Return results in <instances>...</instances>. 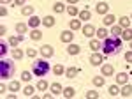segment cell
I'll use <instances>...</instances> for the list:
<instances>
[{"instance_id":"cell-1","label":"cell","mask_w":132,"mask_h":99,"mask_svg":"<svg viewBox=\"0 0 132 99\" xmlns=\"http://www.w3.org/2000/svg\"><path fill=\"white\" fill-rule=\"evenodd\" d=\"M120 48H122V37H116V36L106 37V39H104V43H102L104 55H114V53H116Z\"/></svg>"},{"instance_id":"cell-2","label":"cell","mask_w":132,"mask_h":99,"mask_svg":"<svg viewBox=\"0 0 132 99\" xmlns=\"http://www.w3.org/2000/svg\"><path fill=\"white\" fill-rule=\"evenodd\" d=\"M51 71V66L46 62V60H35L34 64H32V73L37 76V78H42V76H46L48 73Z\"/></svg>"},{"instance_id":"cell-3","label":"cell","mask_w":132,"mask_h":99,"mask_svg":"<svg viewBox=\"0 0 132 99\" xmlns=\"http://www.w3.org/2000/svg\"><path fill=\"white\" fill-rule=\"evenodd\" d=\"M14 74V64L9 62V60H2L0 62V78L7 80Z\"/></svg>"},{"instance_id":"cell-4","label":"cell","mask_w":132,"mask_h":99,"mask_svg":"<svg viewBox=\"0 0 132 99\" xmlns=\"http://www.w3.org/2000/svg\"><path fill=\"white\" fill-rule=\"evenodd\" d=\"M90 62H92V66H101L102 62H104V55H101V53H92L90 55Z\"/></svg>"},{"instance_id":"cell-5","label":"cell","mask_w":132,"mask_h":99,"mask_svg":"<svg viewBox=\"0 0 132 99\" xmlns=\"http://www.w3.org/2000/svg\"><path fill=\"white\" fill-rule=\"evenodd\" d=\"M74 39V34H72V30H63L60 34V41L62 43H72Z\"/></svg>"},{"instance_id":"cell-6","label":"cell","mask_w":132,"mask_h":99,"mask_svg":"<svg viewBox=\"0 0 132 99\" xmlns=\"http://www.w3.org/2000/svg\"><path fill=\"white\" fill-rule=\"evenodd\" d=\"M95 34H97V30H95V27H93V25L86 23V25L83 27V36H86V37H92V36H95Z\"/></svg>"},{"instance_id":"cell-7","label":"cell","mask_w":132,"mask_h":99,"mask_svg":"<svg viewBox=\"0 0 132 99\" xmlns=\"http://www.w3.org/2000/svg\"><path fill=\"white\" fill-rule=\"evenodd\" d=\"M95 12H99V14H108V12H109V5H108L106 2H99V4L95 5Z\"/></svg>"},{"instance_id":"cell-8","label":"cell","mask_w":132,"mask_h":99,"mask_svg":"<svg viewBox=\"0 0 132 99\" xmlns=\"http://www.w3.org/2000/svg\"><path fill=\"white\" fill-rule=\"evenodd\" d=\"M53 53H55V50H53V46H50V44H44V46L41 48V55L46 57V59L53 57Z\"/></svg>"},{"instance_id":"cell-9","label":"cell","mask_w":132,"mask_h":99,"mask_svg":"<svg viewBox=\"0 0 132 99\" xmlns=\"http://www.w3.org/2000/svg\"><path fill=\"white\" fill-rule=\"evenodd\" d=\"M79 73H81L79 67H67V69H65V76H67V78H76Z\"/></svg>"},{"instance_id":"cell-10","label":"cell","mask_w":132,"mask_h":99,"mask_svg":"<svg viewBox=\"0 0 132 99\" xmlns=\"http://www.w3.org/2000/svg\"><path fill=\"white\" fill-rule=\"evenodd\" d=\"M114 21H116L114 14H104V20H102L104 27H113V23H114Z\"/></svg>"},{"instance_id":"cell-11","label":"cell","mask_w":132,"mask_h":99,"mask_svg":"<svg viewBox=\"0 0 132 99\" xmlns=\"http://www.w3.org/2000/svg\"><path fill=\"white\" fill-rule=\"evenodd\" d=\"M23 39H25L23 34H20V36H11V37H9V44H11V46H18Z\"/></svg>"},{"instance_id":"cell-12","label":"cell","mask_w":132,"mask_h":99,"mask_svg":"<svg viewBox=\"0 0 132 99\" xmlns=\"http://www.w3.org/2000/svg\"><path fill=\"white\" fill-rule=\"evenodd\" d=\"M113 73H114V67L111 64H102V74L104 76H111Z\"/></svg>"},{"instance_id":"cell-13","label":"cell","mask_w":132,"mask_h":99,"mask_svg":"<svg viewBox=\"0 0 132 99\" xmlns=\"http://www.w3.org/2000/svg\"><path fill=\"white\" fill-rule=\"evenodd\" d=\"M127 81H129L127 73H118V74H116V83H118V85H125Z\"/></svg>"},{"instance_id":"cell-14","label":"cell","mask_w":132,"mask_h":99,"mask_svg":"<svg viewBox=\"0 0 132 99\" xmlns=\"http://www.w3.org/2000/svg\"><path fill=\"white\" fill-rule=\"evenodd\" d=\"M28 27L30 25H27V23H16V32L18 34H27L28 32Z\"/></svg>"},{"instance_id":"cell-15","label":"cell","mask_w":132,"mask_h":99,"mask_svg":"<svg viewBox=\"0 0 132 99\" xmlns=\"http://www.w3.org/2000/svg\"><path fill=\"white\" fill-rule=\"evenodd\" d=\"M51 92H53V96H56V94H62L63 92V87H62L60 83H51Z\"/></svg>"},{"instance_id":"cell-16","label":"cell","mask_w":132,"mask_h":99,"mask_svg":"<svg viewBox=\"0 0 132 99\" xmlns=\"http://www.w3.org/2000/svg\"><path fill=\"white\" fill-rule=\"evenodd\" d=\"M62 96H63V97L67 99H71V97H74V96H76V90L72 89V87H67V89H63V92H62Z\"/></svg>"},{"instance_id":"cell-17","label":"cell","mask_w":132,"mask_h":99,"mask_svg":"<svg viewBox=\"0 0 132 99\" xmlns=\"http://www.w3.org/2000/svg\"><path fill=\"white\" fill-rule=\"evenodd\" d=\"M30 39L32 41H41L42 39V32H41V30H37V29H34L30 32Z\"/></svg>"},{"instance_id":"cell-18","label":"cell","mask_w":132,"mask_h":99,"mask_svg":"<svg viewBox=\"0 0 132 99\" xmlns=\"http://www.w3.org/2000/svg\"><path fill=\"white\" fill-rule=\"evenodd\" d=\"M92 18V12L88 9H83V11H79V20L81 21H88Z\"/></svg>"},{"instance_id":"cell-19","label":"cell","mask_w":132,"mask_h":99,"mask_svg":"<svg viewBox=\"0 0 132 99\" xmlns=\"http://www.w3.org/2000/svg\"><path fill=\"white\" fill-rule=\"evenodd\" d=\"M53 73H55L56 76H60V74H65V67H63L62 64H55V66H53Z\"/></svg>"},{"instance_id":"cell-20","label":"cell","mask_w":132,"mask_h":99,"mask_svg":"<svg viewBox=\"0 0 132 99\" xmlns=\"http://www.w3.org/2000/svg\"><path fill=\"white\" fill-rule=\"evenodd\" d=\"M42 25L51 29V27L55 25V18H53V16H44V18H42Z\"/></svg>"},{"instance_id":"cell-21","label":"cell","mask_w":132,"mask_h":99,"mask_svg":"<svg viewBox=\"0 0 132 99\" xmlns=\"http://www.w3.org/2000/svg\"><path fill=\"white\" fill-rule=\"evenodd\" d=\"M41 23H42V20H39L37 16H30V21H28V25H30L32 29H37Z\"/></svg>"},{"instance_id":"cell-22","label":"cell","mask_w":132,"mask_h":99,"mask_svg":"<svg viewBox=\"0 0 132 99\" xmlns=\"http://www.w3.org/2000/svg\"><path fill=\"white\" fill-rule=\"evenodd\" d=\"M130 18H127V16H122L120 20H118V23H120V27H123V29H129L130 27Z\"/></svg>"},{"instance_id":"cell-23","label":"cell","mask_w":132,"mask_h":99,"mask_svg":"<svg viewBox=\"0 0 132 99\" xmlns=\"http://www.w3.org/2000/svg\"><path fill=\"white\" fill-rule=\"evenodd\" d=\"M120 94H122L123 97H129V96H132V87L125 83V85H123V89L120 90Z\"/></svg>"},{"instance_id":"cell-24","label":"cell","mask_w":132,"mask_h":99,"mask_svg":"<svg viewBox=\"0 0 132 99\" xmlns=\"http://www.w3.org/2000/svg\"><path fill=\"white\" fill-rule=\"evenodd\" d=\"M21 14H23V16H34V7H30V5L21 7Z\"/></svg>"},{"instance_id":"cell-25","label":"cell","mask_w":132,"mask_h":99,"mask_svg":"<svg viewBox=\"0 0 132 99\" xmlns=\"http://www.w3.org/2000/svg\"><path fill=\"white\" fill-rule=\"evenodd\" d=\"M104 83H106L104 74H102V76H95V78H93V85H95V87H104Z\"/></svg>"},{"instance_id":"cell-26","label":"cell","mask_w":132,"mask_h":99,"mask_svg":"<svg viewBox=\"0 0 132 99\" xmlns=\"http://www.w3.org/2000/svg\"><path fill=\"white\" fill-rule=\"evenodd\" d=\"M122 39L123 41H132V29H123Z\"/></svg>"},{"instance_id":"cell-27","label":"cell","mask_w":132,"mask_h":99,"mask_svg":"<svg viewBox=\"0 0 132 99\" xmlns=\"http://www.w3.org/2000/svg\"><path fill=\"white\" fill-rule=\"evenodd\" d=\"M79 46L78 44H69V48H67V51H69V55H78L79 53Z\"/></svg>"},{"instance_id":"cell-28","label":"cell","mask_w":132,"mask_h":99,"mask_svg":"<svg viewBox=\"0 0 132 99\" xmlns=\"http://www.w3.org/2000/svg\"><path fill=\"white\" fill-rule=\"evenodd\" d=\"M111 34H113V36H122V34H123V27H120V25L111 27Z\"/></svg>"},{"instance_id":"cell-29","label":"cell","mask_w":132,"mask_h":99,"mask_svg":"<svg viewBox=\"0 0 132 99\" xmlns=\"http://www.w3.org/2000/svg\"><path fill=\"white\" fill-rule=\"evenodd\" d=\"M71 30H79L81 29V20H71Z\"/></svg>"},{"instance_id":"cell-30","label":"cell","mask_w":132,"mask_h":99,"mask_svg":"<svg viewBox=\"0 0 132 99\" xmlns=\"http://www.w3.org/2000/svg\"><path fill=\"white\" fill-rule=\"evenodd\" d=\"M20 89H21L20 81H11V83H9V90H11V92H18Z\"/></svg>"},{"instance_id":"cell-31","label":"cell","mask_w":132,"mask_h":99,"mask_svg":"<svg viewBox=\"0 0 132 99\" xmlns=\"http://www.w3.org/2000/svg\"><path fill=\"white\" fill-rule=\"evenodd\" d=\"M46 89H48V81H46V80H39V83H37V90H39V92H44Z\"/></svg>"},{"instance_id":"cell-32","label":"cell","mask_w":132,"mask_h":99,"mask_svg":"<svg viewBox=\"0 0 132 99\" xmlns=\"http://www.w3.org/2000/svg\"><path fill=\"white\" fill-rule=\"evenodd\" d=\"M53 11H55V12H58V14H60V12H63V11H65V5H63V4H62V2H56V4H55V5H53Z\"/></svg>"},{"instance_id":"cell-33","label":"cell","mask_w":132,"mask_h":99,"mask_svg":"<svg viewBox=\"0 0 132 99\" xmlns=\"http://www.w3.org/2000/svg\"><path fill=\"white\" fill-rule=\"evenodd\" d=\"M118 94H120L118 85H111V87H109V96H113V97H114V96H118Z\"/></svg>"},{"instance_id":"cell-34","label":"cell","mask_w":132,"mask_h":99,"mask_svg":"<svg viewBox=\"0 0 132 99\" xmlns=\"http://www.w3.org/2000/svg\"><path fill=\"white\" fill-rule=\"evenodd\" d=\"M32 74H34V73L23 71V73H21V80H23V81H30V80H32Z\"/></svg>"},{"instance_id":"cell-35","label":"cell","mask_w":132,"mask_h":99,"mask_svg":"<svg viewBox=\"0 0 132 99\" xmlns=\"http://www.w3.org/2000/svg\"><path fill=\"white\" fill-rule=\"evenodd\" d=\"M97 36H99L101 39H106V37H108V30L104 29V27H102V29H97Z\"/></svg>"},{"instance_id":"cell-36","label":"cell","mask_w":132,"mask_h":99,"mask_svg":"<svg viewBox=\"0 0 132 99\" xmlns=\"http://www.w3.org/2000/svg\"><path fill=\"white\" fill-rule=\"evenodd\" d=\"M12 57H14V59L16 60H20V59H23V51H21V50H12Z\"/></svg>"},{"instance_id":"cell-37","label":"cell","mask_w":132,"mask_h":99,"mask_svg":"<svg viewBox=\"0 0 132 99\" xmlns=\"http://www.w3.org/2000/svg\"><path fill=\"white\" fill-rule=\"evenodd\" d=\"M23 94H25L27 97H32V96H34V87H30V85H28V87H25Z\"/></svg>"},{"instance_id":"cell-38","label":"cell","mask_w":132,"mask_h":99,"mask_svg":"<svg viewBox=\"0 0 132 99\" xmlns=\"http://www.w3.org/2000/svg\"><path fill=\"white\" fill-rule=\"evenodd\" d=\"M27 57H30V59H35V57H37V50L28 48V50H27Z\"/></svg>"},{"instance_id":"cell-39","label":"cell","mask_w":132,"mask_h":99,"mask_svg":"<svg viewBox=\"0 0 132 99\" xmlns=\"http://www.w3.org/2000/svg\"><path fill=\"white\" fill-rule=\"evenodd\" d=\"M90 48L97 51V50L101 48V43H99V41H95V39H92V41H90Z\"/></svg>"},{"instance_id":"cell-40","label":"cell","mask_w":132,"mask_h":99,"mask_svg":"<svg viewBox=\"0 0 132 99\" xmlns=\"http://www.w3.org/2000/svg\"><path fill=\"white\" fill-rule=\"evenodd\" d=\"M67 12H69L71 16H78V14H79V9H78V7H67Z\"/></svg>"},{"instance_id":"cell-41","label":"cell","mask_w":132,"mask_h":99,"mask_svg":"<svg viewBox=\"0 0 132 99\" xmlns=\"http://www.w3.org/2000/svg\"><path fill=\"white\" fill-rule=\"evenodd\" d=\"M86 97H88V99H97V97H99V92L90 90V92H86Z\"/></svg>"},{"instance_id":"cell-42","label":"cell","mask_w":132,"mask_h":99,"mask_svg":"<svg viewBox=\"0 0 132 99\" xmlns=\"http://www.w3.org/2000/svg\"><path fill=\"white\" fill-rule=\"evenodd\" d=\"M0 53H2V55H5V53H7V44H5V43H2V44H0Z\"/></svg>"},{"instance_id":"cell-43","label":"cell","mask_w":132,"mask_h":99,"mask_svg":"<svg viewBox=\"0 0 132 99\" xmlns=\"http://www.w3.org/2000/svg\"><path fill=\"white\" fill-rule=\"evenodd\" d=\"M125 60H127L129 64H132V50H130V51H127V53H125Z\"/></svg>"},{"instance_id":"cell-44","label":"cell","mask_w":132,"mask_h":99,"mask_svg":"<svg viewBox=\"0 0 132 99\" xmlns=\"http://www.w3.org/2000/svg\"><path fill=\"white\" fill-rule=\"evenodd\" d=\"M14 4L20 5V7H23V5H25V0H14Z\"/></svg>"},{"instance_id":"cell-45","label":"cell","mask_w":132,"mask_h":99,"mask_svg":"<svg viewBox=\"0 0 132 99\" xmlns=\"http://www.w3.org/2000/svg\"><path fill=\"white\" fill-rule=\"evenodd\" d=\"M5 32H7V29H5V25H2V27H0V34H2V36H5Z\"/></svg>"},{"instance_id":"cell-46","label":"cell","mask_w":132,"mask_h":99,"mask_svg":"<svg viewBox=\"0 0 132 99\" xmlns=\"http://www.w3.org/2000/svg\"><path fill=\"white\" fill-rule=\"evenodd\" d=\"M0 14H2V16H7V9H5V7H2V9H0Z\"/></svg>"},{"instance_id":"cell-47","label":"cell","mask_w":132,"mask_h":99,"mask_svg":"<svg viewBox=\"0 0 132 99\" xmlns=\"http://www.w3.org/2000/svg\"><path fill=\"white\" fill-rule=\"evenodd\" d=\"M67 2H69V4H78L79 0H67Z\"/></svg>"},{"instance_id":"cell-48","label":"cell","mask_w":132,"mask_h":99,"mask_svg":"<svg viewBox=\"0 0 132 99\" xmlns=\"http://www.w3.org/2000/svg\"><path fill=\"white\" fill-rule=\"evenodd\" d=\"M11 0H2V4H9Z\"/></svg>"},{"instance_id":"cell-49","label":"cell","mask_w":132,"mask_h":99,"mask_svg":"<svg viewBox=\"0 0 132 99\" xmlns=\"http://www.w3.org/2000/svg\"><path fill=\"white\" fill-rule=\"evenodd\" d=\"M130 50H132V41H130Z\"/></svg>"},{"instance_id":"cell-50","label":"cell","mask_w":132,"mask_h":99,"mask_svg":"<svg viewBox=\"0 0 132 99\" xmlns=\"http://www.w3.org/2000/svg\"><path fill=\"white\" fill-rule=\"evenodd\" d=\"M130 20H132V14H130Z\"/></svg>"}]
</instances>
